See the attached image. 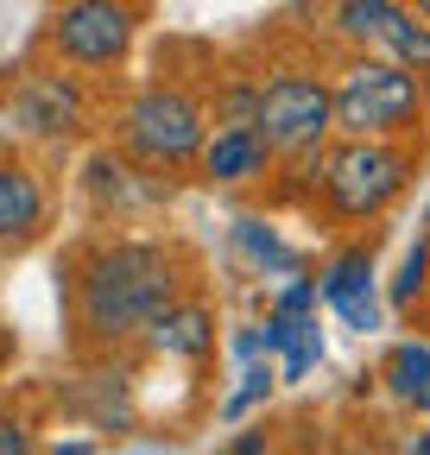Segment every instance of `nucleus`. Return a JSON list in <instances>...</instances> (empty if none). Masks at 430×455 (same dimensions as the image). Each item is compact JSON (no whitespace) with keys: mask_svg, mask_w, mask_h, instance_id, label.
I'll use <instances>...</instances> for the list:
<instances>
[{"mask_svg":"<svg viewBox=\"0 0 430 455\" xmlns=\"http://www.w3.org/2000/svg\"><path fill=\"white\" fill-rule=\"evenodd\" d=\"M139 348L158 361H209L215 355V310L196 291H178L165 310H152L139 329Z\"/></svg>","mask_w":430,"mask_h":455,"instance_id":"nucleus-10","label":"nucleus"},{"mask_svg":"<svg viewBox=\"0 0 430 455\" xmlns=\"http://www.w3.org/2000/svg\"><path fill=\"white\" fill-rule=\"evenodd\" d=\"M322 298L348 329H373V247H348L322 266Z\"/></svg>","mask_w":430,"mask_h":455,"instance_id":"nucleus-12","label":"nucleus"},{"mask_svg":"<svg viewBox=\"0 0 430 455\" xmlns=\"http://www.w3.org/2000/svg\"><path fill=\"white\" fill-rule=\"evenodd\" d=\"M330 95H336V133H399V140H411L430 114L424 76L380 57V51H348V64L330 76Z\"/></svg>","mask_w":430,"mask_h":455,"instance_id":"nucleus-4","label":"nucleus"},{"mask_svg":"<svg viewBox=\"0 0 430 455\" xmlns=\"http://www.w3.org/2000/svg\"><path fill=\"white\" fill-rule=\"evenodd\" d=\"M0 121H7V133L20 140H44V146H64L76 133H89L95 108H89V89L83 76H70V64H38V70H20V83L7 89V101H0Z\"/></svg>","mask_w":430,"mask_h":455,"instance_id":"nucleus-6","label":"nucleus"},{"mask_svg":"<svg viewBox=\"0 0 430 455\" xmlns=\"http://www.w3.org/2000/svg\"><path fill=\"white\" fill-rule=\"evenodd\" d=\"M418 171V146L399 133H336L316 158H304L310 196L336 221H380Z\"/></svg>","mask_w":430,"mask_h":455,"instance_id":"nucleus-2","label":"nucleus"},{"mask_svg":"<svg viewBox=\"0 0 430 455\" xmlns=\"http://www.w3.org/2000/svg\"><path fill=\"white\" fill-rule=\"evenodd\" d=\"M26 449H32V430H26V418L0 405V455H26Z\"/></svg>","mask_w":430,"mask_h":455,"instance_id":"nucleus-16","label":"nucleus"},{"mask_svg":"<svg viewBox=\"0 0 430 455\" xmlns=\"http://www.w3.org/2000/svg\"><path fill=\"white\" fill-rule=\"evenodd\" d=\"M83 178H89V196H95L101 209H133L139 196H158V178H152V184H133L139 171H133L127 152H121V158H115V152H95V158L83 164Z\"/></svg>","mask_w":430,"mask_h":455,"instance_id":"nucleus-13","label":"nucleus"},{"mask_svg":"<svg viewBox=\"0 0 430 455\" xmlns=\"http://www.w3.org/2000/svg\"><path fill=\"white\" fill-rule=\"evenodd\" d=\"M203 133H209V108L184 89V83H139L115 121V140L121 152L152 171V178H171V171H196V152H203Z\"/></svg>","mask_w":430,"mask_h":455,"instance_id":"nucleus-3","label":"nucleus"},{"mask_svg":"<svg viewBox=\"0 0 430 455\" xmlns=\"http://www.w3.org/2000/svg\"><path fill=\"white\" fill-rule=\"evenodd\" d=\"M424 291H430V241L405 253V266H399V278H393V304L411 310V304H424Z\"/></svg>","mask_w":430,"mask_h":455,"instance_id":"nucleus-15","label":"nucleus"},{"mask_svg":"<svg viewBox=\"0 0 430 455\" xmlns=\"http://www.w3.org/2000/svg\"><path fill=\"white\" fill-rule=\"evenodd\" d=\"M330 32L348 51H380L430 76V20H418L405 0H330Z\"/></svg>","mask_w":430,"mask_h":455,"instance_id":"nucleus-8","label":"nucleus"},{"mask_svg":"<svg viewBox=\"0 0 430 455\" xmlns=\"http://www.w3.org/2000/svg\"><path fill=\"white\" fill-rule=\"evenodd\" d=\"M424 379H430V329L393 341L386 361H380V386H386V398H399V405H411Z\"/></svg>","mask_w":430,"mask_h":455,"instance_id":"nucleus-14","label":"nucleus"},{"mask_svg":"<svg viewBox=\"0 0 430 455\" xmlns=\"http://www.w3.org/2000/svg\"><path fill=\"white\" fill-rule=\"evenodd\" d=\"M184 253L171 241H146V235H115L95 241L76 266H70V323L89 348H127L139 341L146 316L165 310L184 291Z\"/></svg>","mask_w":430,"mask_h":455,"instance_id":"nucleus-1","label":"nucleus"},{"mask_svg":"<svg viewBox=\"0 0 430 455\" xmlns=\"http://www.w3.org/2000/svg\"><path fill=\"white\" fill-rule=\"evenodd\" d=\"M139 38V7L133 0H58L44 32V51L70 70H115Z\"/></svg>","mask_w":430,"mask_h":455,"instance_id":"nucleus-7","label":"nucleus"},{"mask_svg":"<svg viewBox=\"0 0 430 455\" xmlns=\"http://www.w3.org/2000/svg\"><path fill=\"white\" fill-rule=\"evenodd\" d=\"M44 209H51V196H44V178L26 164V158H13V152H0V253H13V247H26L38 228H44Z\"/></svg>","mask_w":430,"mask_h":455,"instance_id":"nucleus-11","label":"nucleus"},{"mask_svg":"<svg viewBox=\"0 0 430 455\" xmlns=\"http://www.w3.org/2000/svg\"><path fill=\"white\" fill-rule=\"evenodd\" d=\"M253 127L266 133V146L279 152V164H304L336 140V95L330 76H316L304 64H279L259 76V101H253Z\"/></svg>","mask_w":430,"mask_h":455,"instance_id":"nucleus-5","label":"nucleus"},{"mask_svg":"<svg viewBox=\"0 0 430 455\" xmlns=\"http://www.w3.org/2000/svg\"><path fill=\"white\" fill-rule=\"evenodd\" d=\"M273 164H279V152L266 146V133L253 121H215L196 152V178L222 184V190H247L259 178H273Z\"/></svg>","mask_w":430,"mask_h":455,"instance_id":"nucleus-9","label":"nucleus"},{"mask_svg":"<svg viewBox=\"0 0 430 455\" xmlns=\"http://www.w3.org/2000/svg\"><path fill=\"white\" fill-rule=\"evenodd\" d=\"M399 449H405V455H430V418H424V424H418V430H411Z\"/></svg>","mask_w":430,"mask_h":455,"instance_id":"nucleus-17","label":"nucleus"},{"mask_svg":"<svg viewBox=\"0 0 430 455\" xmlns=\"http://www.w3.org/2000/svg\"><path fill=\"white\" fill-rule=\"evenodd\" d=\"M411 411H418V418H430V379L418 386V398H411Z\"/></svg>","mask_w":430,"mask_h":455,"instance_id":"nucleus-18","label":"nucleus"},{"mask_svg":"<svg viewBox=\"0 0 430 455\" xmlns=\"http://www.w3.org/2000/svg\"><path fill=\"white\" fill-rule=\"evenodd\" d=\"M424 329H430V291H424Z\"/></svg>","mask_w":430,"mask_h":455,"instance_id":"nucleus-20","label":"nucleus"},{"mask_svg":"<svg viewBox=\"0 0 430 455\" xmlns=\"http://www.w3.org/2000/svg\"><path fill=\"white\" fill-rule=\"evenodd\" d=\"M405 7H411L418 20H430V0H405Z\"/></svg>","mask_w":430,"mask_h":455,"instance_id":"nucleus-19","label":"nucleus"}]
</instances>
